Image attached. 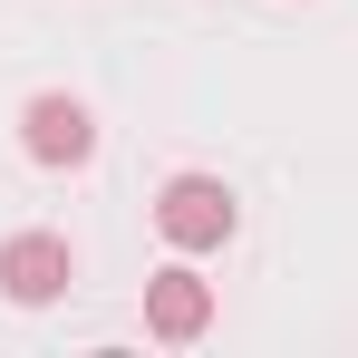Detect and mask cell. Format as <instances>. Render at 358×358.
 <instances>
[{"mask_svg": "<svg viewBox=\"0 0 358 358\" xmlns=\"http://www.w3.org/2000/svg\"><path fill=\"white\" fill-rule=\"evenodd\" d=\"M155 223H165L175 252H213V242H233V194H223L213 175H175L165 194H155Z\"/></svg>", "mask_w": 358, "mask_h": 358, "instance_id": "6da1fadb", "label": "cell"}, {"mask_svg": "<svg viewBox=\"0 0 358 358\" xmlns=\"http://www.w3.org/2000/svg\"><path fill=\"white\" fill-rule=\"evenodd\" d=\"M68 281H78V252H68L59 233H20L10 252H0V291L20 300V310H49Z\"/></svg>", "mask_w": 358, "mask_h": 358, "instance_id": "7a4b0ae2", "label": "cell"}, {"mask_svg": "<svg viewBox=\"0 0 358 358\" xmlns=\"http://www.w3.org/2000/svg\"><path fill=\"white\" fill-rule=\"evenodd\" d=\"M20 145H29L39 165H87V155H97V117H87L78 97L49 87V97H29V107H20Z\"/></svg>", "mask_w": 358, "mask_h": 358, "instance_id": "3957f363", "label": "cell"}, {"mask_svg": "<svg viewBox=\"0 0 358 358\" xmlns=\"http://www.w3.org/2000/svg\"><path fill=\"white\" fill-rule=\"evenodd\" d=\"M145 329H155V339H203V329H213V281H203V271H155V281H145Z\"/></svg>", "mask_w": 358, "mask_h": 358, "instance_id": "277c9868", "label": "cell"}]
</instances>
